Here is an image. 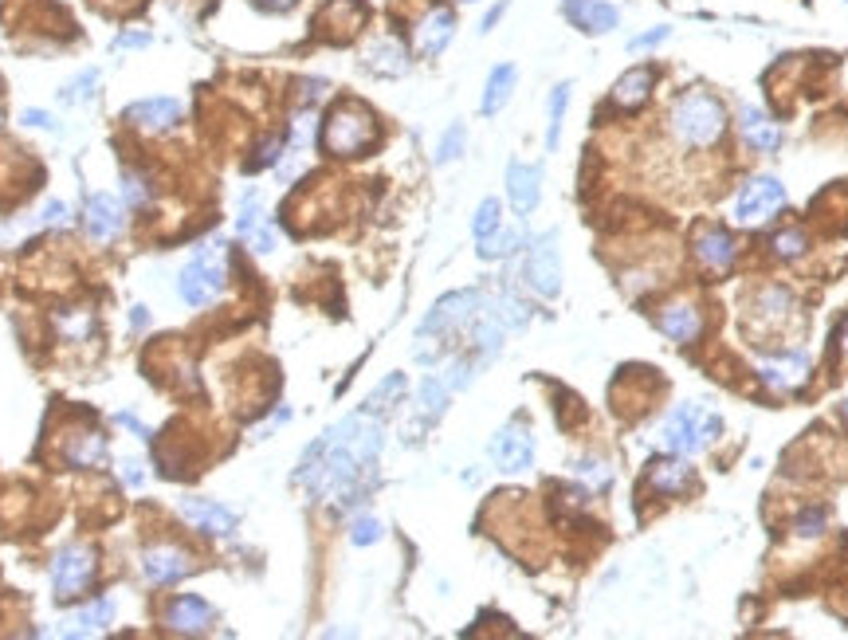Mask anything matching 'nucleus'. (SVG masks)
Listing matches in <instances>:
<instances>
[{
    "mask_svg": "<svg viewBox=\"0 0 848 640\" xmlns=\"http://www.w3.org/2000/svg\"><path fill=\"white\" fill-rule=\"evenodd\" d=\"M377 134H381L377 130V114L366 103L338 99L334 107L326 110V118H322L318 142H322V150L330 158H358V154H366L373 142H377Z\"/></svg>",
    "mask_w": 848,
    "mask_h": 640,
    "instance_id": "nucleus-2",
    "label": "nucleus"
},
{
    "mask_svg": "<svg viewBox=\"0 0 848 640\" xmlns=\"http://www.w3.org/2000/svg\"><path fill=\"white\" fill-rule=\"evenodd\" d=\"M495 228H499V201H495V197H487V201H483V205L476 209L472 232H476V240H487Z\"/></svg>",
    "mask_w": 848,
    "mask_h": 640,
    "instance_id": "nucleus-38",
    "label": "nucleus"
},
{
    "mask_svg": "<svg viewBox=\"0 0 848 640\" xmlns=\"http://www.w3.org/2000/svg\"><path fill=\"white\" fill-rule=\"evenodd\" d=\"M122 224H126V216H122V201H118V197H110V193H95V197L87 201V232H91L95 240H110V236H118V232H122Z\"/></svg>",
    "mask_w": 848,
    "mask_h": 640,
    "instance_id": "nucleus-24",
    "label": "nucleus"
},
{
    "mask_svg": "<svg viewBox=\"0 0 848 640\" xmlns=\"http://www.w3.org/2000/svg\"><path fill=\"white\" fill-rule=\"evenodd\" d=\"M515 83H519V71H515V63H499V67H491V75H487V87H483V99H479V110L491 118V114H499V110L511 103V91H515Z\"/></svg>",
    "mask_w": 848,
    "mask_h": 640,
    "instance_id": "nucleus-27",
    "label": "nucleus"
},
{
    "mask_svg": "<svg viewBox=\"0 0 848 640\" xmlns=\"http://www.w3.org/2000/svg\"><path fill=\"white\" fill-rule=\"evenodd\" d=\"M122 480L130 483V487H138L142 483V464L138 460H122Z\"/></svg>",
    "mask_w": 848,
    "mask_h": 640,
    "instance_id": "nucleus-50",
    "label": "nucleus"
},
{
    "mask_svg": "<svg viewBox=\"0 0 848 640\" xmlns=\"http://www.w3.org/2000/svg\"><path fill=\"white\" fill-rule=\"evenodd\" d=\"M523 279L538 299H554L562 291V252H558V232H546L530 244L523 260Z\"/></svg>",
    "mask_w": 848,
    "mask_h": 640,
    "instance_id": "nucleus-7",
    "label": "nucleus"
},
{
    "mask_svg": "<svg viewBox=\"0 0 848 640\" xmlns=\"http://www.w3.org/2000/svg\"><path fill=\"white\" fill-rule=\"evenodd\" d=\"M644 483H648L652 495H668L672 499V495H688L695 487V472H691V464L684 456H672V460H656L648 468Z\"/></svg>",
    "mask_w": 848,
    "mask_h": 640,
    "instance_id": "nucleus-18",
    "label": "nucleus"
},
{
    "mask_svg": "<svg viewBox=\"0 0 848 640\" xmlns=\"http://www.w3.org/2000/svg\"><path fill=\"white\" fill-rule=\"evenodd\" d=\"M664 40H672V28L668 24H656V28H648V32H640V36L629 40V52H648V48H656Z\"/></svg>",
    "mask_w": 848,
    "mask_h": 640,
    "instance_id": "nucleus-46",
    "label": "nucleus"
},
{
    "mask_svg": "<svg viewBox=\"0 0 848 640\" xmlns=\"http://www.w3.org/2000/svg\"><path fill=\"white\" fill-rule=\"evenodd\" d=\"M464 142H468V130H464V122H452V126L444 130L440 146H436V161H440V165L456 161L460 154H464Z\"/></svg>",
    "mask_w": 848,
    "mask_h": 640,
    "instance_id": "nucleus-37",
    "label": "nucleus"
},
{
    "mask_svg": "<svg viewBox=\"0 0 848 640\" xmlns=\"http://www.w3.org/2000/svg\"><path fill=\"white\" fill-rule=\"evenodd\" d=\"M181 118H185V107L177 99H142V103L126 107V122H134L138 130H150V134L177 130Z\"/></svg>",
    "mask_w": 848,
    "mask_h": 640,
    "instance_id": "nucleus-15",
    "label": "nucleus"
},
{
    "mask_svg": "<svg viewBox=\"0 0 848 640\" xmlns=\"http://www.w3.org/2000/svg\"><path fill=\"white\" fill-rule=\"evenodd\" d=\"M483 307H487V295H479V291L444 295V299L432 307V315L421 322V334H417V338H432V342L444 346L452 334H472V326H476V319L483 315Z\"/></svg>",
    "mask_w": 848,
    "mask_h": 640,
    "instance_id": "nucleus-5",
    "label": "nucleus"
},
{
    "mask_svg": "<svg viewBox=\"0 0 848 640\" xmlns=\"http://www.w3.org/2000/svg\"><path fill=\"white\" fill-rule=\"evenodd\" d=\"M264 4H271V8H291L295 0H264Z\"/></svg>",
    "mask_w": 848,
    "mask_h": 640,
    "instance_id": "nucleus-55",
    "label": "nucleus"
},
{
    "mask_svg": "<svg viewBox=\"0 0 848 640\" xmlns=\"http://www.w3.org/2000/svg\"><path fill=\"white\" fill-rule=\"evenodd\" d=\"M841 342H845V354H848V322H845V334H841Z\"/></svg>",
    "mask_w": 848,
    "mask_h": 640,
    "instance_id": "nucleus-56",
    "label": "nucleus"
},
{
    "mask_svg": "<svg viewBox=\"0 0 848 640\" xmlns=\"http://www.w3.org/2000/svg\"><path fill=\"white\" fill-rule=\"evenodd\" d=\"M366 67H370L373 75H405L409 71V52H405V44L401 40H393V36H381V40H373L370 48H366Z\"/></svg>",
    "mask_w": 848,
    "mask_h": 640,
    "instance_id": "nucleus-26",
    "label": "nucleus"
},
{
    "mask_svg": "<svg viewBox=\"0 0 848 640\" xmlns=\"http://www.w3.org/2000/svg\"><path fill=\"white\" fill-rule=\"evenodd\" d=\"M507 197L515 205V213H534L538 209V197H542V165H523V161H511L507 165Z\"/></svg>",
    "mask_w": 848,
    "mask_h": 640,
    "instance_id": "nucleus-20",
    "label": "nucleus"
},
{
    "mask_svg": "<svg viewBox=\"0 0 848 640\" xmlns=\"http://www.w3.org/2000/svg\"><path fill=\"white\" fill-rule=\"evenodd\" d=\"M146 44H150V32H126V36L114 40V52H118V48H122V52H126V48H146Z\"/></svg>",
    "mask_w": 848,
    "mask_h": 640,
    "instance_id": "nucleus-49",
    "label": "nucleus"
},
{
    "mask_svg": "<svg viewBox=\"0 0 848 640\" xmlns=\"http://www.w3.org/2000/svg\"><path fill=\"white\" fill-rule=\"evenodd\" d=\"M122 201L126 205H146L150 201V185L138 173H122Z\"/></svg>",
    "mask_w": 848,
    "mask_h": 640,
    "instance_id": "nucleus-44",
    "label": "nucleus"
},
{
    "mask_svg": "<svg viewBox=\"0 0 848 640\" xmlns=\"http://www.w3.org/2000/svg\"><path fill=\"white\" fill-rule=\"evenodd\" d=\"M350 542H354V546H373V542H381V523L370 519V515L354 519V527H350Z\"/></svg>",
    "mask_w": 848,
    "mask_h": 640,
    "instance_id": "nucleus-43",
    "label": "nucleus"
},
{
    "mask_svg": "<svg viewBox=\"0 0 848 640\" xmlns=\"http://www.w3.org/2000/svg\"><path fill=\"white\" fill-rule=\"evenodd\" d=\"M44 224H55V228H63L67 224V205L63 201H52V205H44V216H40Z\"/></svg>",
    "mask_w": 848,
    "mask_h": 640,
    "instance_id": "nucleus-48",
    "label": "nucleus"
},
{
    "mask_svg": "<svg viewBox=\"0 0 848 640\" xmlns=\"http://www.w3.org/2000/svg\"><path fill=\"white\" fill-rule=\"evenodd\" d=\"M24 122H28V126H52V118H48L44 110H24Z\"/></svg>",
    "mask_w": 848,
    "mask_h": 640,
    "instance_id": "nucleus-52",
    "label": "nucleus"
},
{
    "mask_svg": "<svg viewBox=\"0 0 848 640\" xmlns=\"http://www.w3.org/2000/svg\"><path fill=\"white\" fill-rule=\"evenodd\" d=\"M672 134L688 150H711L727 134V107L711 91L691 87V91H684L676 99V107H672Z\"/></svg>",
    "mask_w": 848,
    "mask_h": 640,
    "instance_id": "nucleus-3",
    "label": "nucleus"
},
{
    "mask_svg": "<svg viewBox=\"0 0 848 640\" xmlns=\"http://www.w3.org/2000/svg\"><path fill=\"white\" fill-rule=\"evenodd\" d=\"M165 625H169L173 633H185V637L209 633L212 605L209 601H201V597H177V601H169V609H165Z\"/></svg>",
    "mask_w": 848,
    "mask_h": 640,
    "instance_id": "nucleus-22",
    "label": "nucleus"
},
{
    "mask_svg": "<svg viewBox=\"0 0 848 640\" xmlns=\"http://www.w3.org/2000/svg\"><path fill=\"white\" fill-rule=\"evenodd\" d=\"M841 413H845V421H848V397H845V405H841Z\"/></svg>",
    "mask_w": 848,
    "mask_h": 640,
    "instance_id": "nucleus-57",
    "label": "nucleus"
},
{
    "mask_svg": "<svg viewBox=\"0 0 848 640\" xmlns=\"http://www.w3.org/2000/svg\"><path fill=\"white\" fill-rule=\"evenodd\" d=\"M315 24L318 28L338 24V28H334V40H350V36L366 24V4H362V0H330V4L318 12Z\"/></svg>",
    "mask_w": 848,
    "mask_h": 640,
    "instance_id": "nucleus-25",
    "label": "nucleus"
},
{
    "mask_svg": "<svg viewBox=\"0 0 848 640\" xmlns=\"http://www.w3.org/2000/svg\"><path fill=\"white\" fill-rule=\"evenodd\" d=\"M574 472H578V480L589 483V491H601V487H609V483H613L609 464H597V460H582Z\"/></svg>",
    "mask_w": 848,
    "mask_h": 640,
    "instance_id": "nucleus-39",
    "label": "nucleus"
},
{
    "mask_svg": "<svg viewBox=\"0 0 848 640\" xmlns=\"http://www.w3.org/2000/svg\"><path fill=\"white\" fill-rule=\"evenodd\" d=\"M177 511H181L185 523H193L197 531L205 534H216V538H228V534L236 531V515L228 507L212 503V499H181Z\"/></svg>",
    "mask_w": 848,
    "mask_h": 640,
    "instance_id": "nucleus-17",
    "label": "nucleus"
},
{
    "mask_svg": "<svg viewBox=\"0 0 848 640\" xmlns=\"http://www.w3.org/2000/svg\"><path fill=\"white\" fill-rule=\"evenodd\" d=\"M487 456H491V464H495L499 472L519 476V472H527L530 464H534V436L527 432V425L511 421V425H503L495 436H491Z\"/></svg>",
    "mask_w": 848,
    "mask_h": 640,
    "instance_id": "nucleus-10",
    "label": "nucleus"
},
{
    "mask_svg": "<svg viewBox=\"0 0 848 640\" xmlns=\"http://www.w3.org/2000/svg\"><path fill=\"white\" fill-rule=\"evenodd\" d=\"M652 91H656V71L652 67H633V71H625L617 83H613V91H609V103L617 110H640L648 99H652Z\"/></svg>",
    "mask_w": 848,
    "mask_h": 640,
    "instance_id": "nucleus-21",
    "label": "nucleus"
},
{
    "mask_svg": "<svg viewBox=\"0 0 848 640\" xmlns=\"http://www.w3.org/2000/svg\"><path fill=\"white\" fill-rule=\"evenodd\" d=\"M691 252H695V264L703 267V271H711V275L731 271V267H735V256H739L735 236H731L727 228H719V224H703V228L691 236Z\"/></svg>",
    "mask_w": 848,
    "mask_h": 640,
    "instance_id": "nucleus-12",
    "label": "nucleus"
},
{
    "mask_svg": "<svg viewBox=\"0 0 848 640\" xmlns=\"http://www.w3.org/2000/svg\"><path fill=\"white\" fill-rule=\"evenodd\" d=\"M381 444H385L381 417L362 409V413L346 417L342 425H334L326 436H318L307 448L295 480L315 499H326L334 507L362 503V495L370 491L373 476H377Z\"/></svg>",
    "mask_w": 848,
    "mask_h": 640,
    "instance_id": "nucleus-1",
    "label": "nucleus"
},
{
    "mask_svg": "<svg viewBox=\"0 0 848 640\" xmlns=\"http://www.w3.org/2000/svg\"><path fill=\"white\" fill-rule=\"evenodd\" d=\"M770 248H774V256H778V260H801V256H805V248H809V240H805V232H801V228H782V232L770 240Z\"/></svg>",
    "mask_w": 848,
    "mask_h": 640,
    "instance_id": "nucleus-36",
    "label": "nucleus"
},
{
    "mask_svg": "<svg viewBox=\"0 0 848 640\" xmlns=\"http://www.w3.org/2000/svg\"><path fill=\"white\" fill-rule=\"evenodd\" d=\"M142 574L150 586H169V582H181L193 574V558L177 546H154L142 554Z\"/></svg>",
    "mask_w": 848,
    "mask_h": 640,
    "instance_id": "nucleus-14",
    "label": "nucleus"
},
{
    "mask_svg": "<svg viewBox=\"0 0 848 640\" xmlns=\"http://www.w3.org/2000/svg\"><path fill=\"white\" fill-rule=\"evenodd\" d=\"M566 16L574 20V28H582L585 36H605L621 24L617 4H609V0H566Z\"/></svg>",
    "mask_w": 848,
    "mask_h": 640,
    "instance_id": "nucleus-19",
    "label": "nucleus"
},
{
    "mask_svg": "<svg viewBox=\"0 0 848 640\" xmlns=\"http://www.w3.org/2000/svg\"><path fill=\"white\" fill-rule=\"evenodd\" d=\"M523 248V228H495L487 240H479V256L483 260H507L511 252H519Z\"/></svg>",
    "mask_w": 848,
    "mask_h": 640,
    "instance_id": "nucleus-32",
    "label": "nucleus"
},
{
    "mask_svg": "<svg viewBox=\"0 0 848 640\" xmlns=\"http://www.w3.org/2000/svg\"><path fill=\"white\" fill-rule=\"evenodd\" d=\"M95 582V554L87 546H63L52 562V593L55 601H75Z\"/></svg>",
    "mask_w": 848,
    "mask_h": 640,
    "instance_id": "nucleus-8",
    "label": "nucleus"
},
{
    "mask_svg": "<svg viewBox=\"0 0 848 640\" xmlns=\"http://www.w3.org/2000/svg\"><path fill=\"white\" fill-rule=\"evenodd\" d=\"M825 523H829V515H825L821 507H809V511H801V515H797L794 531L801 534V538H817V534L825 531Z\"/></svg>",
    "mask_w": 848,
    "mask_h": 640,
    "instance_id": "nucleus-42",
    "label": "nucleus"
},
{
    "mask_svg": "<svg viewBox=\"0 0 848 640\" xmlns=\"http://www.w3.org/2000/svg\"><path fill=\"white\" fill-rule=\"evenodd\" d=\"M723 436V421L719 413H711L707 405H676L664 425H660V444L672 452V456H699L707 452L715 440Z\"/></svg>",
    "mask_w": 848,
    "mask_h": 640,
    "instance_id": "nucleus-4",
    "label": "nucleus"
},
{
    "mask_svg": "<svg viewBox=\"0 0 848 640\" xmlns=\"http://www.w3.org/2000/svg\"><path fill=\"white\" fill-rule=\"evenodd\" d=\"M452 36H456V12L444 8V4H432L421 20L413 24V48H417V55H424V59L444 52V48L452 44Z\"/></svg>",
    "mask_w": 848,
    "mask_h": 640,
    "instance_id": "nucleus-13",
    "label": "nucleus"
},
{
    "mask_svg": "<svg viewBox=\"0 0 848 640\" xmlns=\"http://www.w3.org/2000/svg\"><path fill=\"white\" fill-rule=\"evenodd\" d=\"M95 83H99V71H95V67L83 71V75L63 91V103H83V99H91V95H95Z\"/></svg>",
    "mask_w": 848,
    "mask_h": 640,
    "instance_id": "nucleus-41",
    "label": "nucleus"
},
{
    "mask_svg": "<svg viewBox=\"0 0 848 640\" xmlns=\"http://www.w3.org/2000/svg\"><path fill=\"white\" fill-rule=\"evenodd\" d=\"M448 397H452V385L444 381V374L424 377L421 393H417V413H421V421H436V417L448 409Z\"/></svg>",
    "mask_w": 848,
    "mask_h": 640,
    "instance_id": "nucleus-31",
    "label": "nucleus"
},
{
    "mask_svg": "<svg viewBox=\"0 0 848 640\" xmlns=\"http://www.w3.org/2000/svg\"><path fill=\"white\" fill-rule=\"evenodd\" d=\"M103 456H106V440L99 432H79V436H71L67 448H63V460H67L71 468H99Z\"/></svg>",
    "mask_w": 848,
    "mask_h": 640,
    "instance_id": "nucleus-28",
    "label": "nucleus"
},
{
    "mask_svg": "<svg viewBox=\"0 0 848 640\" xmlns=\"http://www.w3.org/2000/svg\"><path fill=\"white\" fill-rule=\"evenodd\" d=\"M118 425L134 428V432H138L142 440H150V428H142V425H138V421H134V417H130V413H122V417H118Z\"/></svg>",
    "mask_w": 848,
    "mask_h": 640,
    "instance_id": "nucleus-53",
    "label": "nucleus"
},
{
    "mask_svg": "<svg viewBox=\"0 0 848 640\" xmlns=\"http://www.w3.org/2000/svg\"><path fill=\"white\" fill-rule=\"evenodd\" d=\"M260 224H264V220H260V197L248 193V201H244V209H240V236L252 240V236L260 232Z\"/></svg>",
    "mask_w": 848,
    "mask_h": 640,
    "instance_id": "nucleus-45",
    "label": "nucleus"
},
{
    "mask_svg": "<svg viewBox=\"0 0 848 640\" xmlns=\"http://www.w3.org/2000/svg\"><path fill=\"white\" fill-rule=\"evenodd\" d=\"M114 621V601L110 597H99V601H91L87 609H79L71 621H67V637H87V633H103L106 625Z\"/></svg>",
    "mask_w": 848,
    "mask_h": 640,
    "instance_id": "nucleus-29",
    "label": "nucleus"
},
{
    "mask_svg": "<svg viewBox=\"0 0 848 640\" xmlns=\"http://www.w3.org/2000/svg\"><path fill=\"white\" fill-rule=\"evenodd\" d=\"M739 134H742V146L754 150V154H770V150L782 146V126L758 107L739 110Z\"/></svg>",
    "mask_w": 848,
    "mask_h": 640,
    "instance_id": "nucleus-16",
    "label": "nucleus"
},
{
    "mask_svg": "<svg viewBox=\"0 0 848 640\" xmlns=\"http://www.w3.org/2000/svg\"><path fill=\"white\" fill-rule=\"evenodd\" d=\"M656 326H660V334L664 338H672L676 346H691L699 334H703V315L688 307V303H672V307H664L660 315H656Z\"/></svg>",
    "mask_w": 848,
    "mask_h": 640,
    "instance_id": "nucleus-23",
    "label": "nucleus"
},
{
    "mask_svg": "<svg viewBox=\"0 0 848 640\" xmlns=\"http://www.w3.org/2000/svg\"><path fill=\"white\" fill-rule=\"evenodd\" d=\"M790 311H794V295H790L786 287H766V291H758V299H754V315H758V322L782 326V322H790Z\"/></svg>",
    "mask_w": 848,
    "mask_h": 640,
    "instance_id": "nucleus-30",
    "label": "nucleus"
},
{
    "mask_svg": "<svg viewBox=\"0 0 848 640\" xmlns=\"http://www.w3.org/2000/svg\"><path fill=\"white\" fill-rule=\"evenodd\" d=\"M460 4H476V0H460Z\"/></svg>",
    "mask_w": 848,
    "mask_h": 640,
    "instance_id": "nucleus-58",
    "label": "nucleus"
},
{
    "mask_svg": "<svg viewBox=\"0 0 848 640\" xmlns=\"http://www.w3.org/2000/svg\"><path fill=\"white\" fill-rule=\"evenodd\" d=\"M283 150H287V142H283L279 134H271V138H264V146L256 150V158L248 161V169H267V165H275V161L283 158Z\"/></svg>",
    "mask_w": 848,
    "mask_h": 640,
    "instance_id": "nucleus-40",
    "label": "nucleus"
},
{
    "mask_svg": "<svg viewBox=\"0 0 848 640\" xmlns=\"http://www.w3.org/2000/svg\"><path fill=\"white\" fill-rule=\"evenodd\" d=\"M130 319H134V326H138V330H146V307H134V315H130Z\"/></svg>",
    "mask_w": 848,
    "mask_h": 640,
    "instance_id": "nucleus-54",
    "label": "nucleus"
},
{
    "mask_svg": "<svg viewBox=\"0 0 848 640\" xmlns=\"http://www.w3.org/2000/svg\"><path fill=\"white\" fill-rule=\"evenodd\" d=\"M299 87H303V103H307V107H315L318 99H326V91H330L326 79H303Z\"/></svg>",
    "mask_w": 848,
    "mask_h": 640,
    "instance_id": "nucleus-47",
    "label": "nucleus"
},
{
    "mask_svg": "<svg viewBox=\"0 0 848 640\" xmlns=\"http://www.w3.org/2000/svg\"><path fill=\"white\" fill-rule=\"evenodd\" d=\"M55 330H59L67 342H83V338L95 330V315L83 311V307H71V311H63V315H55Z\"/></svg>",
    "mask_w": 848,
    "mask_h": 640,
    "instance_id": "nucleus-35",
    "label": "nucleus"
},
{
    "mask_svg": "<svg viewBox=\"0 0 848 640\" xmlns=\"http://www.w3.org/2000/svg\"><path fill=\"white\" fill-rule=\"evenodd\" d=\"M786 205V189L778 177L762 173V177H750L742 185L739 201H735V220L739 224H766L770 216Z\"/></svg>",
    "mask_w": 848,
    "mask_h": 640,
    "instance_id": "nucleus-9",
    "label": "nucleus"
},
{
    "mask_svg": "<svg viewBox=\"0 0 848 640\" xmlns=\"http://www.w3.org/2000/svg\"><path fill=\"white\" fill-rule=\"evenodd\" d=\"M401 397H405V374H389V377H385V381H381V385H377V389L370 393L366 409H370V413H377V417H385V413H389V409H393V405H397Z\"/></svg>",
    "mask_w": 848,
    "mask_h": 640,
    "instance_id": "nucleus-33",
    "label": "nucleus"
},
{
    "mask_svg": "<svg viewBox=\"0 0 848 640\" xmlns=\"http://www.w3.org/2000/svg\"><path fill=\"white\" fill-rule=\"evenodd\" d=\"M570 83H558L554 91H550V122H546V150H554L558 146V134H562V118H566V107H570Z\"/></svg>",
    "mask_w": 848,
    "mask_h": 640,
    "instance_id": "nucleus-34",
    "label": "nucleus"
},
{
    "mask_svg": "<svg viewBox=\"0 0 848 640\" xmlns=\"http://www.w3.org/2000/svg\"><path fill=\"white\" fill-rule=\"evenodd\" d=\"M224 287V244L212 240L197 252V260L189 267H181L177 275V295L189 303V307H201L209 303L212 295H220Z\"/></svg>",
    "mask_w": 848,
    "mask_h": 640,
    "instance_id": "nucleus-6",
    "label": "nucleus"
},
{
    "mask_svg": "<svg viewBox=\"0 0 848 640\" xmlns=\"http://www.w3.org/2000/svg\"><path fill=\"white\" fill-rule=\"evenodd\" d=\"M503 12H507V0H499V4H495V8H491V12L483 16V24H479V32H491V28H495V20H499Z\"/></svg>",
    "mask_w": 848,
    "mask_h": 640,
    "instance_id": "nucleus-51",
    "label": "nucleus"
},
{
    "mask_svg": "<svg viewBox=\"0 0 848 640\" xmlns=\"http://www.w3.org/2000/svg\"><path fill=\"white\" fill-rule=\"evenodd\" d=\"M813 374V362L809 354L801 350H786V354H774V358H758V381L774 393H797Z\"/></svg>",
    "mask_w": 848,
    "mask_h": 640,
    "instance_id": "nucleus-11",
    "label": "nucleus"
}]
</instances>
